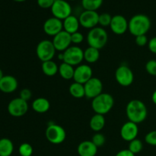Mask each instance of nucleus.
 Returning a JSON list of instances; mask_svg holds the SVG:
<instances>
[{
    "label": "nucleus",
    "instance_id": "obj_29",
    "mask_svg": "<svg viewBox=\"0 0 156 156\" xmlns=\"http://www.w3.org/2000/svg\"><path fill=\"white\" fill-rule=\"evenodd\" d=\"M143 144L142 143V141L139 139H135V140H132V141L129 142V149L130 152H132L133 154H138L143 150Z\"/></svg>",
    "mask_w": 156,
    "mask_h": 156
},
{
    "label": "nucleus",
    "instance_id": "obj_36",
    "mask_svg": "<svg viewBox=\"0 0 156 156\" xmlns=\"http://www.w3.org/2000/svg\"><path fill=\"white\" fill-rule=\"evenodd\" d=\"M135 41L136 45L139 47H144L149 43L146 35H140V36L136 37Z\"/></svg>",
    "mask_w": 156,
    "mask_h": 156
},
{
    "label": "nucleus",
    "instance_id": "obj_13",
    "mask_svg": "<svg viewBox=\"0 0 156 156\" xmlns=\"http://www.w3.org/2000/svg\"><path fill=\"white\" fill-rule=\"evenodd\" d=\"M93 71L91 66L87 64H80L75 69L74 82L85 85L92 78Z\"/></svg>",
    "mask_w": 156,
    "mask_h": 156
},
{
    "label": "nucleus",
    "instance_id": "obj_39",
    "mask_svg": "<svg viewBox=\"0 0 156 156\" xmlns=\"http://www.w3.org/2000/svg\"><path fill=\"white\" fill-rule=\"evenodd\" d=\"M148 47L152 53L156 54V37H154L152 39L149 40L148 43Z\"/></svg>",
    "mask_w": 156,
    "mask_h": 156
},
{
    "label": "nucleus",
    "instance_id": "obj_40",
    "mask_svg": "<svg viewBox=\"0 0 156 156\" xmlns=\"http://www.w3.org/2000/svg\"><path fill=\"white\" fill-rule=\"evenodd\" d=\"M115 156H135V154L133 153L129 149H123L116 154Z\"/></svg>",
    "mask_w": 156,
    "mask_h": 156
},
{
    "label": "nucleus",
    "instance_id": "obj_30",
    "mask_svg": "<svg viewBox=\"0 0 156 156\" xmlns=\"http://www.w3.org/2000/svg\"><path fill=\"white\" fill-rule=\"evenodd\" d=\"M33 152V147L27 143H22L18 148V152L21 156H31Z\"/></svg>",
    "mask_w": 156,
    "mask_h": 156
},
{
    "label": "nucleus",
    "instance_id": "obj_17",
    "mask_svg": "<svg viewBox=\"0 0 156 156\" xmlns=\"http://www.w3.org/2000/svg\"><path fill=\"white\" fill-rule=\"evenodd\" d=\"M139 133L138 124L131 121H127L120 129V136L124 141L130 142L136 139Z\"/></svg>",
    "mask_w": 156,
    "mask_h": 156
},
{
    "label": "nucleus",
    "instance_id": "obj_2",
    "mask_svg": "<svg viewBox=\"0 0 156 156\" xmlns=\"http://www.w3.org/2000/svg\"><path fill=\"white\" fill-rule=\"evenodd\" d=\"M151 20L147 15L137 14L133 15L129 21L128 30L133 36L146 35L151 27Z\"/></svg>",
    "mask_w": 156,
    "mask_h": 156
},
{
    "label": "nucleus",
    "instance_id": "obj_46",
    "mask_svg": "<svg viewBox=\"0 0 156 156\" xmlns=\"http://www.w3.org/2000/svg\"><path fill=\"white\" fill-rule=\"evenodd\" d=\"M70 1H76V0H70Z\"/></svg>",
    "mask_w": 156,
    "mask_h": 156
},
{
    "label": "nucleus",
    "instance_id": "obj_8",
    "mask_svg": "<svg viewBox=\"0 0 156 156\" xmlns=\"http://www.w3.org/2000/svg\"><path fill=\"white\" fill-rule=\"evenodd\" d=\"M115 79L117 83L123 87L130 86L134 81L132 69L126 65H121L115 72Z\"/></svg>",
    "mask_w": 156,
    "mask_h": 156
},
{
    "label": "nucleus",
    "instance_id": "obj_43",
    "mask_svg": "<svg viewBox=\"0 0 156 156\" xmlns=\"http://www.w3.org/2000/svg\"><path fill=\"white\" fill-rule=\"evenodd\" d=\"M3 77H4V74H3L2 70L1 69H0V80H1V79H2Z\"/></svg>",
    "mask_w": 156,
    "mask_h": 156
},
{
    "label": "nucleus",
    "instance_id": "obj_37",
    "mask_svg": "<svg viewBox=\"0 0 156 156\" xmlns=\"http://www.w3.org/2000/svg\"><path fill=\"white\" fill-rule=\"evenodd\" d=\"M54 3V0H37V5L44 9H51Z\"/></svg>",
    "mask_w": 156,
    "mask_h": 156
},
{
    "label": "nucleus",
    "instance_id": "obj_21",
    "mask_svg": "<svg viewBox=\"0 0 156 156\" xmlns=\"http://www.w3.org/2000/svg\"><path fill=\"white\" fill-rule=\"evenodd\" d=\"M31 108L34 111L38 114H44L50 108V103L45 98H37L32 102Z\"/></svg>",
    "mask_w": 156,
    "mask_h": 156
},
{
    "label": "nucleus",
    "instance_id": "obj_26",
    "mask_svg": "<svg viewBox=\"0 0 156 156\" xmlns=\"http://www.w3.org/2000/svg\"><path fill=\"white\" fill-rule=\"evenodd\" d=\"M100 58V50L94 47H88L84 51V60L88 63H94Z\"/></svg>",
    "mask_w": 156,
    "mask_h": 156
},
{
    "label": "nucleus",
    "instance_id": "obj_41",
    "mask_svg": "<svg viewBox=\"0 0 156 156\" xmlns=\"http://www.w3.org/2000/svg\"><path fill=\"white\" fill-rule=\"evenodd\" d=\"M152 102L156 105V90L152 93Z\"/></svg>",
    "mask_w": 156,
    "mask_h": 156
},
{
    "label": "nucleus",
    "instance_id": "obj_14",
    "mask_svg": "<svg viewBox=\"0 0 156 156\" xmlns=\"http://www.w3.org/2000/svg\"><path fill=\"white\" fill-rule=\"evenodd\" d=\"M43 28L46 34L48 36L54 37L63 30V23L62 20L52 17L46 20Z\"/></svg>",
    "mask_w": 156,
    "mask_h": 156
},
{
    "label": "nucleus",
    "instance_id": "obj_35",
    "mask_svg": "<svg viewBox=\"0 0 156 156\" xmlns=\"http://www.w3.org/2000/svg\"><path fill=\"white\" fill-rule=\"evenodd\" d=\"M71 41H72V44H76V45L82 44L84 41V35L79 31L76 32V33L74 34H72Z\"/></svg>",
    "mask_w": 156,
    "mask_h": 156
},
{
    "label": "nucleus",
    "instance_id": "obj_18",
    "mask_svg": "<svg viewBox=\"0 0 156 156\" xmlns=\"http://www.w3.org/2000/svg\"><path fill=\"white\" fill-rule=\"evenodd\" d=\"M18 86V80L12 76H4L0 80V91L5 94H10L15 91Z\"/></svg>",
    "mask_w": 156,
    "mask_h": 156
},
{
    "label": "nucleus",
    "instance_id": "obj_9",
    "mask_svg": "<svg viewBox=\"0 0 156 156\" xmlns=\"http://www.w3.org/2000/svg\"><path fill=\"white\" fill-rule=\"evenodd\" d=\"M28 111L27 101L21 98H14L8 105V111L9 114L14 117H21L26 114Z\"/></svg>",
    "mask_w": 156,
    "mask_h": 156
},
{
    "label": "nucleus",
    "instance_id": "obj_7",
    "mask_svg": "<svg viewBox=\"0 0 156 156\" xmlns=\"http://www.w3.org/2000/svg\"><path fill=\"white\" fill-rule=\"evenodd\" d=\"M62 53H63L62 62L69 64L73 66H78L84 60V51L81 47L78 46H70Z\"/></svg>",
    "mask_w": 156,
    "mask_h": 156
},
{
    "label": "nucleus",
    "instance_id": "obj_34",
    "mask_svg": "<svg viewBox=\"0 0 156 156\" xmlns=\"http://www.w3.org/2000/svg\"><path fill=\"white\" fill-rule=\"evenodd\" d=\"M145 141L150 146H156V130L148 133L145 136Z\"/></svg>",
    "mask_w": 156,
    "mask_h": 156
},
{
    "label": "nucleus",
    "instance_id": "obj_32",
    "mask_svg": "<svg viewBox=\"0 0 156 156\" xmlns=\"http://www.w3.org/2000/svg\"><path fill=\"white\" fill-rule=\"evenodd\" d=\"M105 141H106V139H105V136L101 133H96L94 136H92V139H91V142L97 146L98 147H101L105 145Z\"/></svg>",
    "mask_w": 156,
    "mask_h": 156
},
{
    "label": "nucleus",
    "instance_id": "obj_11",
    "mask_svg": "<svg viewBox=\"0 0 156 156\" xmlns=\"http://www.w3.org/2000/svg\"><path fill=\"white\" fill-rule=\"evenodd\" d=\"M85 87V98L88 99H94L99 94H101L103 91V83L101 80L98 78L92 77L89 81L84 85Z\"/></svg>",
    "mask_w": 156,
    "mask_h": 156
},
{
    "label": "nucleus",
    "instance_id": "obj_24",
    "mask_svg": "<svg viewBox=\"0 0 156 156\" xmlns=\"http://www.w3.org/2000/svg\"><path fill=\"white\" fill-rule=\"evenodd\" d=\"M14 145L9 138L0 139V156H11L13 153Z\"/></svg>",
    "mask_w": 156,
    "mask_h": 156
},
{
    "label": "nucleus",
    "instance_id": "obj_28",
    "mask_svg": "<svg viewBox=\"0 0 156 156\" xmlns=\"http://www.w3.org/2000/svg\"><path fill=\"white\" fill-rule=\"evenodd\" d=\"M103 4V0H82V5L85 10L95 11L100 9Z\"/></svg>",
    "mask_w": 156,
    "mask_h": 156
},
{
    "label": "nucleus",
    "instance_id": "obj_12",
    "mask_svg": "<svg viewBox=\"0 0 156 156\" xmlns=\"http://www.w3.org/2000/svg\"><path fill=\"white\" fill-rule=\"evenodd\" d=\"M79 20L82 27L91 30L98 24L99 14L95 11L84 10L79 15Z\"/></svg>",
    "mask_w": 156,
    "mask_h": 156
},
{
    "label": "nucleus",
    "instance_id": "obj_10",
    "mask_svg": "<svg viewBox=\"0 0 156 156\" xmlns=\"http://www.w3.org/2000/svg\"><path fill=\"white\" fill-rule=\"evenodd\" d=\"M50 9H51L52 15H53V17L62 21L65 20L72 15L71 5L65 0H59V1L54 2Z\"/></svg>",
    "mask_w": 156,
    "mask_h": 156
},
{
    "label": "nucleus",
    "instance_id": "obj_20",
    "mask_svg": "<svg viewBox=\"0 0 156 156\" xmlns=\"http://www.w3.org/2000/svg\"><path fill=\"white\" fill-rule=\"evenodd\" d=\"M62 23H63V30L66 31L67 33L72 34L79 31L80 23H79V18L75 15H71L65 20H63Z\"/></svg>",
    "mask_w": 156,
    "mask_h": 156
},
{
    "label": "nucleus",
    "instance_id": "obj_22",
    "mask_svg": "<svg viewBox=\"0 0 156 156\" xmlns=\"http://www.w3.org/2000/svg\"><path fill=\"white\" fill-rule=\"evenodd\" d=\"M105 117L101 114H95L91 117L89 122L90 128L96 133H99L105 126Z\"/></svg>",
    "mask_w": 156,
    "mask_h": 156
},
{
    "label": "nucleus",
    "instance_id": "obj_19",
    "mask_svg": "<svg viewBox=\"0 0 156 156\" xmlns=\"http://www.w3.org/2000/svg\"><path fill=\"white\" fill-rule=\"evenodd\" d=\"M98 148L91 142V140H85L79 144L77 152L79 156H95Z\"/></svg>",
    "mask_w": 156,
    "mask_h": 156
},
{
    "label": "nucleus",
    "instance_id": "obj_25",
    "mask_svg": "<svg viewBox=\"0 0 156 156\" xmlns=\"http://www.w3.org/2000/svg\"><path fill=\"white\" fill-rule=\"evenodd\" d=\"M41 69H42L44 74L47 76H50V77L56 76L59 72V66L53 60L46 61V62H42Z\"/></svg>",
    "mask_w": 156,
    "mask_h": 156
},
{
    "label": "nucleus",
    "instance_id": "obj_5",
    "mask_svg": "<svg viewBox=\"0 0 156 156\" xmlns=\"http://www.w3.org/2000/svg\"><path fill=\"white\" fill-rule=\"evenodd\" d=\"M47 140L50 143L59 145L63 143L66 138V132L62 126L56 123H50L45 131Z\"/></svg>",
    "mask_w": 156,
    "mask_h": 156
},
{
    "label": "nucleus",
    "instance_id": "obj_15",
    "mask_svg": "<svg viewBox=\"0 0 156 156\" xmlns=\"http://www.w3.org/2000/svg\"><path fill=\"white\" fill-rule=\"evenodd\" d=\"M128 25H129V21L124 16L121 15H116L112 17L110 27L114 34L122 35L127 31Z\"/></svg>",
    "mask_w": 156,
    "mask_h": 156
},
{
    "label": "nucleus",
    "instance_id": "obj_33",
    "mask_svg": "<svg viewBox=\"0 0 156 156\" xmlns=\"http://www.w3.org/2000/svg\"><path fill=\"white\" fill-rule=\"evenodd\" d=\"M146 70L149 75L152 76H156V60L150 59L146 64Z\"/></svg>",
    "mask_w": 156,
    "mask_h": 156
},
{
    "label": "nucleus",
    "instance_id": "obj_31",
    "mask_svg": "<svg viewBox=\"0 0 156 156\" xmlns=\"http://www.w3.org/2000/svg\"><path fill=\"white\" fill-rule=\"evenodd\" d=\"M112 20V16L108 13H102L99 15L98 24H100L101 27H108L110 26Z\"/></svg>",
    "mask_w": 156,
    "mask_h": 156
},
{
    "label": "nucleus",
    "instance_id": "obj_23",
    "mask_svg": "<svg viewBox=\"0 0 156 156\" xmlns=\"http://www.w3.org/2000/svg\"><path fill=\"white\" fill-rule=\"evenodd\" d=\"M58 73L65 80H71L74 77L75 69L73 66L62 62L59 66V72H58Z\"/></svg>",
    "mask_w": 156,
    "mask_h": 156
},
{
    "label": "nucleus",
    "instance_id": "obj_4",
    "mask_svg": "<svg viewBox=\"0 0 156 156\" xmlns=\"http://www.w3.org/2000/svg\"><path fill=\"white\" fill-rule=\"evenodd\" d=\"M108 41V35L102 27H95L91 29L87 35V42L89 47L101 50L105 47Z\"/></svg>",
    "mask_w": 156,
    "mask_h": 156
},
{
    "label": "nucleus",
    "instance_id": "obj_16",
    "mask_svg": "<svg viewBox=\"0 0 156 156\" xmlns=\"http://www.w3.org/2000/svg\"><path fill=\"white\" fill-rule=\"evenodd\" d=\"M52 41L56 51L64 52L71 45V34L65 30H62L60 33L53 37Z\"/></svg>",
    "mask_w": 156,
    "mask_h": 156
},
{
    "label": "nucleus",
    "instance_id": "obj_27",
    "mask_svg": "<svg viewBox=\"0 0 156 156\" xmlns=\"http://www.w3.org/2000/svg\"><path fill=\"white\" fill-rule=\"evenodd\" d=\"M69 94L75 98L80 99L85 97L84 85L78 83V82H74L72 83L69 88Z\"/></svg>",
    "mask_w": 156,
    "mask_h": 156
},
{
    "label": "nucleus",
    "instance_id": "obj_3",
    "mask_svg": "<svg viewBox=\"0 0 156 156\" xmlns=\"http://www.w3.org/2000/svg\"><path fill=\"white\" fill-rule=\"evenodd\" d=\"M114 98L108 93H101L92 99L91 101V108L94 113L101 115L109 113L114 107Z\"/></svg>",
    "mask_w": 156,
    "mask_h": 156
},
{
    "label": "nucleus",
    "instance_id": "obj_45",
    "mask_svg": "<svg viewBox=\"0 0 156 156\" xmlns=\"http://www.w3.org/2000/svg\"><path fill=\"white\" fill-rule=\"evenodd\" d=\"M56 1H59V0H54V2H56Z\"/></svg>",
    "mask_w": 156,
    "mask_h": 156
},
{
    "label": "nucleus",
    "instance_id": "obj_38",
    "mask_svg": "<svg viewBox=\"0 0 156 156\" xmlns=\"http://www.w3.org/2000/svg\"><path fill=\"white\" fill-rule=\"evenodd\" d=\"M32 97V92L30 89L28 88H24L20 91V97L23 100L28 101Z\"/></svg>",
    "mask_w": 156,
    "mask_h": 156
},
{
    "label": "nucleus",
    "instance_id": "obj_1",
    "mask_svg": "<svg viewBox=\"0 0 156 156\" xmlns=\"http://www.w3.org/2000/svg\"><path fill=\"white\" fill-rule=\"evenodd\" d=\"M126 114L129 121L138 124L145 121L148 115V110L142 101L134 99L126 105Z\"/></svg>",
    "mask_w": 156,
    "mask_h": 156
},
{
    "label": "nucleus",
    "instance_id": "obj_44",
    "mask_svg": "<svg viewBox=\"0 0 156 156\" xmlns=\"http://www.w3.org/2000/svg\"><path fill=\"white\" fill-rule=\"evenodd\" d=\"M13 1L17 2H25L26 0H13Z\"/></svg>",
    "mask_w": 156,
    "mask_h": 156
},
{
    "label": "nucleus",
    "instance_id": "obj_42",
    "mask_svg": "<svg viewBox=\"0 0 156 156\" xmlns=\"http://www.w3.org/2000/svg\"><path fill=\"white\" fill-rule=\"evenodd\" d=\"M58 58H59V59H60V60H62V61H63V53H59V55H58Z\"/></svg>",
    "mask_w": 156,
    "mask_h": 156
},
{
    "label": "nucleus",
    "instance_id": "obj_6",
    "mask_svg": "<svg viewBox=\"0 0 156 156\" xmlns=\"http://www.w3.org/2000/svg\"><path fill=\"white\" fill-rule=\"evenodd\" d=\"M56 51L53 41L50 40H43L40 41L36 47L37 56L42 62L53 60Z\"/></svg>",
    "mask_w": 156,
    "mask_h": 156
}]
</instances>
